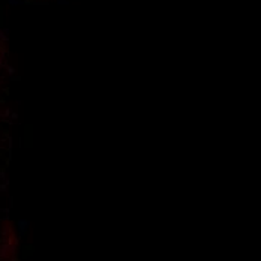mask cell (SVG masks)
<instances>
[{
	"mask_svg": "<svg viewBox=\"0 0 261 261\" xmlns=\"http://www.w3.org/2000/svg\"><path fill=\"white\" fill-rule=\"evenodd\" d=\"M0 59H2V48H0Z\"/></svg>",
	"mask_w": 261,
	"mask_h": 261,
	"instance_id": "obj_1",
	"label": "cell"
}]
</instances>
